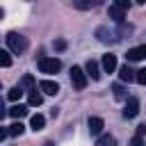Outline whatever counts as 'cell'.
<instances>
[{
	"instance_id": "cell-1",
	"label": "cell",
	"mask_w": 146,
	"mask_h": 146,
	"mask_svg": "<svg viewBox=\"0 0 146 146\" xmlns=\"http://www.w3.org/2000/svg\"><path fill=\"white\" fill-rule=\"evenodd\" d=\"M7 46H9V52H16V55H23L25 50H27V39L23 36V34H18V32H9L7 36Z\"/></svg>"
},
{
	"instance_id": "cell-2",
	"label": "cell",
	"mask_w": 146,
	"mask_h": 146,
	"mask_svg": "<svg viewBox=\"0 0 146 146\" xmlns=\"http://www.w3.org/2000/svg\"><path fill=\"white\" fill-rule=\"evenodd\" d=\"M36 64H39L41 73H57V71H62V62L57 57H39Z\"/></svg>"
},
{
	"instance_id": "cell-24",
	"label": "cell",
	"mask_w": 146,
	"mask_h": 146,
	"mask_svg": "<svg viewBox=\"0 0 146 146\" xmlns=\"http://www.w3.org/2000/svg\"><path fill=\"white\" fill-rule=\"evenodd\" d=\"M130 146H144V137H139V135H135V137L130 139Z\"/></svg>"
},
{
	"instance_id": "cell-20",
	"label": "cell",
	"mask_w": 146,
	"mask_h": 146,
	"mask_svg": "<svg viewBox=\"0 0 146 146\" xmlns=\"http://www.w3.org/2000/svg\"><path fill=\"white\" fill-rule=\"evenodd\" d=\"M0 66H2V68L11 66V55H9V50H2V48H0Z\"/></svg>"
},
{
	"instance_id": "cell-4",
	"label": "cell",
	"mask_w": 146,
	"mask_h": 146,
	"mask_svg": "<svg viewBox=\"0 0 146 146\" xmlns=\"http://www.w3.org/2000/svg\"><path fill=\"white\" fill-rule=\"evenodd\" d=\"M139 114V100L135 98V96H130L128 100H125V110H123V116L125 119H135Z\"/></svg>"
},
{
	"instance_id": "cell-25",
	"label": "cell",
	"mask_w": 146,
	"mask_h": 146,
	"mask_svg": "<svg viewBox=\"0 0 146 146\" xmlns=\"http://www.w3.org/2000/svg\"><path fill=\"white\" fill-rule=\"evenodd\" d=\"M23 84L32 89V87H34V78H32V75H25V78H23Z\"/></svg>"
},
{
	"instance_id": "cell-16",
	"label": "cell",
	"mask_w": 146,
	"mask_h": 146,
	"mask_svg": "<svg viewBox=\"0 0 146 146\" xmlns=\"http://www.w3.org/2000/svg\"><path fill=\"white\" fill-rule=\"evenodd\" d=\"M112 94H114V98L116 100H123V98H128V89L123 87V84H112Z\"/></svg>"
},
{
	"instance_id": "cell-22",
	"label": "cell",
	"mask_w": 146,
	"mask_h": 146,
	"mask_svg": "<svg viewBox=\"0 0 146 146\" xmlns=\"http://www.w3.org/2000/svg\"><path fill=\"white\" fill-rule=\"evenodd\" d=\"M112 5H114V7H119V9H123V11H128V9H130V0H112Z\"/></svg>"
},
{
	"instance_id": "cell-13",
	"label": "cell",
	"mask_w": 146,
	"mask_h": 146,
	"mask_svg": "<svg viewBox=\"0 0 146 146\" xmlns=\"http://www.w3.org/2000/svg\"><path fill=\"white\" fill-rule=\"evenodd\" d=\"M119 78H121L123 82H132V80H135V71H132L128 64H123V66H119Z\"/></svg>"
},
{
	"instance_id": "cell-29",
	"label": "cell",
	"mask_w": 146,
	"mask_h": 146,
	"mask_svg": "<svg viewBox=\"0 0 146 146\" xmlns=\"http://www.w3.org/2000/svg\"><path fill=\"white\" fill-rule=\"evenodd\" d=\"M5 135H7V130H5L2 125H0V141H2V137H5Z\"/></svg>"
},
{
	"instance_id": "cell-28",
	"label": "cell",
	"mask_w": 146,
	"mask_h": 146,
	"mask_svg": "<svg viewBox=\"0 0 146 146\" xmlns=\"http://www.w3.org/2000/svg\"><path fill=\"white\" fill-rule=\"evenodd\" d=\"M5 116H7V112H5V107H2V103H0V121H2Z\"/></svg>"
},
{
	"instance_id": "cell-3",
	"label": "cell",
	"mask_w": 146,
	"mask_h": 146,
	"mask_svg": "<svg viewBox=\"0 0 146 146\" xmlns=\"http://www.w3.org/2000/svg\"><path fill=\"white\" fill-rule=\"evenodd\" d=\"M71 84L78 91H82L87 87V73H84V68H80V66H73L71 68Z\"/></svg>"
},
{
	"instance_id": "cell-17",
	"label": "cell",
	"mask_w": 146,
	"mask_h": 146,
	"mask_svg": "<svg viewBox=\"0 0 146 146\" xmlns=\"http://www.w3.org/2000/svg\"><path fill=\"white\" fill-rule=\"evenodd\" d=\"M43 125H46V119H43L41 114H34V116L30 119V128H32L34 132H36V130H41Z\"/></svg>"
},
{
	"instance_id": "cell-12",
	"label": "cell",
	"mask_w": 146,
	"mask_h": 146,
	"mask_svg": "<svg viewBox=\"0 0 146 146\" xmlns=\"http://www.w3.org/2000/svg\"><path fill=\"white\" fill-rule=\"evenodd\" d=\"M103 68L107 71V73H112V71H116V55H103Z\"/></svg>"
},
{
	"instance_id": "cell-18",
	"label": "cell",
	"mask_w": 146,
	"mask_h": 146,
	"mask_svg": "<svg viewBox=\"0 0 146 146\" xmlns=\"http://www.w3.org/2000/svg\"><path fill=\"white\" fill-rule=\"evenodd\" d=\"M23 130H25V125H23L21 121H16V123H11V125L7 128V135H9V137H18V135H23Z\"/></svg>"
},
{
	"instance_id": "cell-6",
	"label": "cell",
	"mask_w": 146,
	"mask_h": 146,
	"mask_svg": "<svg viewBox=\"0 0 146 146\" xmlns=\"http://www.w3.org/2000/svg\"><path fill=\"white\" fill-rule=\"evenodd\" d=\"M125 57H128V62H139V59H144V57H146V43H141V46H135V48H130Z\"/></svg>"
},
{
	"instance_id": "cell-26",
	"label": "cell",
	"mask_w": 146,
	"mask_h": 146,
	"mask_svg": "<svg viewBox=\"0 0 146 146\" xmlns=\"http://www.w3.org/2000/svg\"><path fill=\"white\" fill-rule=\"evenodd\" d=\"M55 48H57V50H64V48H66V41H64V39H57V41H55Z\"/></svg>"
},
{
	"instance_id": "cell-32",
	"label": "cell",
	"mask_w": 146,
	"mask_h": 146,
	"mask_svg": "<svg viewBox=\"0 0 146 146\" xmlns=\"http://www.w3.org/2000/svg\"><path fill=\"white\" fill-rule=\"evenodd\" d=\"M135 2H137V5H144V2H146V0H135Z\"/></svg>"
},
{
	"instance_id": "cell-30",
	"label": "cell",
	"mask_w": 146,
	"mask_h": 146,
	"mask_svg": "<svg viewBox=\"0 0 146 146\" xmlns=\"http://www.w3.org/2000/svg\"><path fill=\"white\" fill-rule=\"evenodd\" d=\"M2 16H5V9H2V7H0V21H2Z\"/></svg>"
},
{
	"instance_id": "cell-27",
	"label": "cell",
	"mask_w": 146,
	"mask_h": 146,
	"mask_svg": "<svg viewBox=\"0 0 146 146\" xmlns=\"http://www.w3.org/2000/svg\"><path fill=\"white\" fill-rule=\"evenodd\" d=\"M137 135H139V137H144V135H146V125H144V123H141V125H137Z\"/></svg>"
},
{
	"instance_id": "cell-23",
	"label": "cell",
	"mask_w": 146,
	"mask_h": 146,
	"mask_svg": "<svg viewBox=\"0 0 146 146\" xmlns=\"http://www.w3.org/2000/svg\"><path fill=\"white\" fill-rule=\"evenodd\" d=\"M135 80H137L139 84H146V68H139V71L135 73Z\"/></svg>"
},
{
	"instance_id": "cell-5",
	"label": "cell",
	"mask_w": 146,
	"mask_h": 146,
	"mask_svg": "<svg viewBox=\"0 0 146 146\" xmlns=\"http://www.w3.org/2000/svg\"><path fill=\"white\" fill-rule=\"evenodd\" d=\"M84 73H87V78H91V80H100V66H98V62H96V59H89V62L84 64Z\"/></svg>"
},
{
	"instance_id": "cell-10",
	"label": "cell",
	"mask_w": 146,
	"mask_h": 146,
	"mask_svg": "<svg viewBox=\"0 0 146 146\" xmlns=\"http://www.w3.org/2000/svg\"><path fill=\"white\" fill-rule=\"evenodd\" d=\"M27 103H30L32 107H39V105L43 103V96H41V91H36V89L32 87V89L27 91Z\"/></svg>"
},
{
	"instance_id": "cell-7",
	"label": "cell",
	"mask_w": 146,
	"mask_h": 146,
	"mask_svg": "<svg viewBox=\"0 0 146 146\" xmlns=\"http://www.w3.org/2000/svg\"><path fill=\"white\" fill-rule=\"evenodd\" d=\"M39 91H43V94H48V96H55V94L59 91V84L52 82V80H41V82H39Z\"/></svg>"
},
{
	"instance_id": "cell-8",
	"label": "cell",
	"mask_w": 146,
	"mask_h": 146,
	"mask_svg": "<svg viewBox=\"0 0 146 146\" xmlns=\"http://www.w3.org/2000/svg\"><path fill=\"white\" fill-rule=\"evenodd\" d=\"M103 128H105V121L100 116H89V132L91 135H100Z\"/></svg>"
},
{
	"instance_id": "cell-11",
	"label": "cell",
	"mask_w": 146,
	"mask_h": 146,
	"mask_svg": "<svg viewBox=\"0 0 146 146\" xmlns=\"http://www.w3.org/2000/svg\"><path fill=\"white\" fill-rule=\"evenodd\" d=\"M107 14H110V18H112L114 23H123V18H125V11H123V9H119V7H114V5H110Z\"/></svg>"
},
{
	"instance_id": "cell-31",
	"label": "cell",
	"mask_w": 146,
	"mask_h": 146,
	"mask_svg": "<svg viewBox=\"0 0 146 146\" xmlns=\"http://www.w3.org/2000/svg\"><path fill=\"white\" fill-rule=\"evenodd\" d=\"M43 146H55V144H52V141H46V144H43Z\"/></svg>"
},
{
	"instance_id": "cell-19",
	"label": "cell",
	"mask_w": 146,
	"mask_h": 146,
	"mask_svg": "<svg viewBox=\"0 0 146 146\" xmlns=\"http://www.w3.org/2000/svg\"><path fill=\"white\" fill-rule=\"evenodd\" d=\"M21 96H23V89H21V87H11V89H9V94H7V98H9L11 103L21 100Z\"/></svg>"
},
{
	"instance_id": "cell-14",
	"label": "cell",
	"mask_w": 146,
	"mask_h": 146,
	"mask_svg": "<svg viewBox=\"0 0 146 146\" xmlns=\"http://www.w3.org/2000/svg\"><path fill=\"white\" fill-rule=\"evenodd\" d=\"M98 5H100V0H73V7L75 9H94Z\"/></svg>"
},
{
	"instance_id": "cell-15",
	"label": "cell",
	"mask_w": 146,
	"mask_h": 146,
	"mask_svg": "<svg viewBox=\"0 0 146 146\" xmlns=\"http://www.w3.org/2000/svg\"><path fill=\"white\" fill-rule=\"evenodd\" d=\"M96 36H98V41H103V43H110V41H114V39H112L114 34H112L107 27H98V30H96Z\"/></svg>"
},
{
	"instance_id": "cell-9",
	"label": "cell",
	"mask_w": 146,
	"mask_h": 146,
	"mask_svg": "<svg viewBox=\"0 0 146 146\" xmlns=\"http://www.w3.org/2000/svg\"><path fill=\"white\" fill-rule=\"evenodd\" d=\"M7 114H9L11 119H23V116H27V107L18 103V105H11V107L7 110Z\"/></svg>"
},
{
	"instance_id": "cell-21",
	"label": "cell",
	"mask_w": 146,
	"mask_h": 146,
	"mask_svg": "<svg viewBox=\"0 0 146 146\" xmlns=\"http://www.w3.org/2000/svg\"><path fill=\"white\" fill-rule=\"evenodd\" d=\"M96 146H114V137L112 135H103V137H98Z\"/></svg>"
}]
</instances>
